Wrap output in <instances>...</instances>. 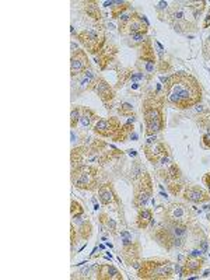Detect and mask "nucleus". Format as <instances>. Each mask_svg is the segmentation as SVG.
<instances>
[{"mask_svg":"<svg viewBox=\"0 0 210 280\" xmlns=\"http://www.w3.org/2000/svg\"><path fill=\"white\" fill-rule=\"evenodd\" d=\"M163 94L167 105L178 111H186L200 104L203 98V87L195 76L181 70L168 75L167 81L163 84Z\"/></svg>","mask_w":210,"mask_h":280,"instance_id":"obj_1","label":"nucleus"},{"mask_svg":"<svg viewBox=\"0 0 210 280\" xmlns=\"http://www.w3.org/2000/svg\"><path fill=\"white\" fill-rule=\"evenodd\" d=\"M166 105L167 101L163 91H151L146 94L142 102V114L144 119L146 136H154L166 129L167 119H166Z\"/></svg>","mask_w":210,"mask_h":280,"instance_id":"obj_2","label":"nucleus"},{"mask_svg":"<svg viewBox=\"0 0 210 280\" xmlns=\"http://www.w3.org/2000/svg\"><path fill=\"white\" fill-rule=\"evenodd\" d=\"M174 273L173 261L159 256L142 259L136 269L137 277L143 280H171L174 279Z\"/></svg>","mask_w":210,"mask_h":280,"instance_id":"obj_3","label":"nucleus"},{"mask_svg":"<svg viewBox=\"0 0 210 280\" xmlns=\"http://www.w3.org/2000/svg\"><path fill=\"white\" fill-rule=\"evenodd\" d=\"M98 165L94 164H79L72 167V184L74 188L81 191H95L98 189Z\"/></svg>","mask_w":210,"mask_h":280,"instance_id":"obj_4","label":"nucleus"},{"mask_svg":"<svg viewBox=\"0 0 210 280\" xmlns=\"http://www.w3.org/2000/svg\"><path fill=\"white\" fill-rule=\"evenodd\" d=\"M93 132L98 137L111 139L112 142H128L130 135L125 131L124 122L118 117H108L99 118L97 124L94 125Z\"/></svg>","mask_w":210,"mask_h":280,"instance_id":"obj_5","label":"nucleus"},{"mask_svg":"<svg viewBox=\"0 0 210 280\" xmlns=\"http://www.w3.org/2000/svg\"><path fill=\"white\" fill-rule=\"evenodd\" d=\"M153 44H154V39L148 37L137 48V69L144 73V80L147 81L154 77L157 72V63H159V58L155 55Z\"/></svg>","mask_w":210,"mask_h":280,"instance_id":"obj_6","label":"nucleus"},{"mask_svg":"<svg viewBox=\"0 0 210 280\" xmlns=\"http://www.w3.org/2000/svg\"><path fill=\"white\" fill-rule=\"evenodd\" d=\"M143 151H144L146 158L153 165H157V164L167 165V164L173 161V158H171V150L168 147V144L159 140L155 135L154 136H148L146 143L143 146Z\"/></svg>","mask_w":210,"mask_h":280,"instance_id":"obj_7","label":"nucleus"},{"mask_svg":"<svg viewBox=\"0 0 210 280\" xmlns=\"http://www.w3.org/2000/svg\"><path fill=\"white\" fill-rule=\"evenodd\" d=\"M153 178L148 174L147 171H144L133 185V199H132V206L139 210L142 207H146L147 203L151 200L153 196Z\"/></svg>","mask_w":210,"mask_h":280,"instance_id":"obj_8","label":"nucleus"},{"mask_svg":"<svg viewBox=\"0 0 210 280\" xmlns=\"http://www.w3.org/2000/svg\"><path fill=\"white\" fill-rule=\"evenodd\" d=\"M150 236H151V238L154 240L155 243L160 245L161 248H164L168 252L175 251V249L185 248L186 243H188L184 238H179V237L174 236L164 223L159 224L154 230L151 231Z\"/></svg>","mask_w":210,"mask_h":280,"instance_id":"obj_9","label":"nucleus"},{"mask_svg":"<svg viewBox=\"0 0 210 280\" xmlns=\"http://www.w3.org/2000/svg\"><path fill=\"white\" fill-rule=\"evenodd\" d=\"M76 39H79V42L84 46V50L93 56L97 55L108 42L104 32L98 30H83L76 32Z\"/></svg>","mask_w":210,"mask_h":280,"instance_id":"obj_10","label":"nucleus"},{"mask_svg":"<svg viewBox=\"0 0 210 280\" xmlns=\"http://www.w3.org/2000/svg\"><path fill=\"white\" fill-rule=\"evenodd\" d=\"M193 220V212L185 203L174 202L163 210V221L166 223H186Z\"/></svg>","mask_w":210,"mask_h":280,"instance_id":"obj_11","label":"nucleus"},{"mask_svg":"<svg viewBox=\"0 0 210 280\" xmlns=\"http://www.w3.org/2000/svg\"><path fill=\"white\" fill-rule=\"evenodd\" d=\"M166 17H167L168 23L173 25L174 30L181 32V34L185 32L186 30H189V28L196 27L195 23H192V21L186 19L185 7L181 6L179 3H174L173 6L168 7L167 16Z\"/></svg>","mask_w":210,"mask_h":280,"instance_id":"obj_12","label":"nucleus"},{"mask_svg":"<svg viewBox=\"0 0 210 280\" xmlns=\"http://www.w3.org/2000/svg\"><path fill=\"white\" fill-rule=\"evenodd\" d=\"M140 252H142V245L139 241H132L130 236H124L122 240V249H121V255L122 259L126 263V266H133L136 268L140 263Z\"/></svg>","mask_w":210,"mask_h":280,"instance_id":"obj_13","label":"nucleus"},{"mask_svg":"<svg viewBox=\"0 0 210 280\" xmlns=\"http://www.w3.org/2000/svg\"><path fill=\"white\" fill-rule=\"evenodd\" d=\"M93 91L98 95V98L101 100V102H102L105 108L110 111V109L112 108V102H114L115 97H117V91H115V88L112 87L111 84L105 80L102 76H97L95 83H94Z\"/></svg>","mask_w":210,"mask_h":280,"instance_id":"obj_14","label":"nucleus"},{"mask_svg":"<svg viewBox=\"0 0 210 280\" xmlns=\"http://www.w3.org/2000/svg\"><path fill=\"white\" fill-rule=\"evenodd\" d=\"M88 69H91V62L88 59L86 50L80 49V48L73 50L70 55V76H72V79H77Z\"/></svg>","mask_w":210,"mask_h":280,"instance_id":"obj_15","label":"nucleus"},{"mask_svg":"<svg viewBox=\"0 0 210 280\" xmlns=\"http://www.w3.org/2000/svg\"><path fill=\"white\" fill-rule=\"evenodd\" d=\"M118 58V46L114 42H107L104 45V48L99 50L97 55L94 56V61L97 63V66L99 70H107L110 69L112 63L117 62Z\"/></svg>","mask_w":210,"mask_h":280,"instance_id":"obj_16","label":"nucleus"},{"mask_svg":"<svg viewBox=\"0 0 210 280\" xmlns=\"http://www.w3.org/2000/svg\"><path fill=\"white\" fill-rule=\"evenodd\" d=\"M181 196L182 199L193 205H203V203L210 202V195L207 189H203L199 185H185Z\"/></svg>","mask_w":210,"mask_h":280,"instance_id":"obj_17","label":"nucleus"},{"mask_svg":"<svg viewBox=\"0 0 210 280\" xmlns=\"http://www.w3.org/2000/svg\"><path fill=\"white\" fill-rule=\"evenodd\" d=\"M98 200L101 202V205L104 206H114L119 205V196H118L115 187H114V182L112 181H107L102 182L98 187Z\"/></svg>","mask_w":210,"mask_h":280,"instance_id":"obj_18","label":"nucleus"},{"mask_svg":"<svg viewBox=\"0 0 210 280\" xmlns=\"http://www.w3.org/2000/svg\"><path fill=\"white\" fill-rule=\"evenodd\" d=\"M148 21L146 16H143L139 12L135 10L132 19H130L129 24L126 27V32L125 35H135V34H148Z\"/></svg>","mask_w":210,"mask_h":280,"instance_id":"obj_19","label":"nucleus"},{"mask_svg":"<svg viewBox=\"0 0 210 280\" xmlns=\"http://www.w3.org/2000/svg\"><path fill=\"white\" fill-rule=\"evenodd\" d=\"M204 266V258L203 256H192L188 255L185 256L184 262L181 263V268H182V274H181V279L188 277L189 274H198Z\"/></svg>","mask_w":210,"mask_h":280,"instance_id":"obj_20","label":"nucleus"},{"mask_svg":"<svg viewBox=\"0 0 210 280\" xmlns=\"http://www.w3.org/2000/svg\"><path fill=\"white\" fill-rule=\"evenodd\" d=\"M97 280H124V273L111 263H101L95 270Z\"/></svg>","mask_w":210,"mask_h":280,"instance_id":"obj_21","label":"nucleus"},{"mask_svg":"<svg viewBox=\"0 0 210 280\" xmlns=\"http://www.w3.org/2000/svg\"><path fill=\"white\" fill-rule=\"evenodd\" d=\"M154 216H153V210L148 207H142L137 210L136 214V227L139 230H147L148 227H154Z\"/></svg>","mask_w":210,"mask_h":280,"instance_id":"obj_22","label":"nucleus"},{"mask_svg":"<svg viewBox=\"0 0 210 280\" xmlns=\"http://www.w3.org/2000/svg\"><path fill=\"white\" fill-rule=\"evenodd\" d=\"M99 119L98 114L88 108V106H83L81 105V118L80 122H79V126H80L83 131H88V129H93L94 125L97 124V121Z\"/></svg>","mask_w":210,"mask_h":280,"instance_id":"obj_23","label":"nucleus"},{"mask_svg":"<svg viewBox=\"0 0 210 280\" xmlns=\"http://www.w3.org/2000/svg\"><path fill=\"white\" fill-rule=\"evenodd\" d=\"M160 177L164 181H167V184H170V182H181L182 181V171H181V168H179L177 162L171 161L166 165L164 170H161Z\"/></svg>","mask_w":210,"mask_h":280,"instance_id":"obj_24","label":"nucleus"},{"mask_svg":"<svg viewBox=\"0 0 210 280\" xmlns=\"http://www.w3.org/2000/svg\"><path fill=\"white\" fill-rule=\"evenodd\" d=\"M97 75L94 73L93 68L86 70L83 75H80L76 80L79 81V87L81 88V91H93L94 83H95Z\"/></svg>","mask_w":210,"mask_h":280,"instance_id":"obj_25","label":"nucleus"},{"mask_svg":"<svg viewBox=\"0 0 210 280\" xmlns=\"http://www.w3.org/2000/svg\"><path fill=\"white\" fill-rule=\"evenodd\" d=\"M77 233H79V238L83 241H88L91 236H93V224L88 218H84L79 223L77 227Z\"/></svg>","mask_w":210,"mask_h":280,"instance_id":"obj_26","label":"nucleus"},{"mask_svg":"<svg viewBox=\"0 0 210 280\" xmlns=\"http://www.w3.org/2000/svg\"><path fill=\"white\" fill-rule=\"evenodd\" d=\"M99 223H101V227H102V230L107 231V233H110L112 236H115L117 234V221L111 218L107 213H99Z\"/></svg>","mask_w":210,"mask_h":280,"instance_id":"obj_27","label":"nucleus"},{"mask_svg":"<svg viewBox=\"0 0 210 280\" xmlns=\"http://www.w3.org/2000/svg\"><path fill=\"white\" fill-rule=\"evenodd\" d=\"M84 213H86V210H84V207H83V205H81L79 200H70V216L73 218V223L74 221L77 224L80 223L81 220H83Z\"/></svg>","mask_w":210,"mask_h":280,"instance_id":"obj_28","label":"nucleus"},{"mask_svg":"<svg viewBox=\"0 0 210 280\" xmlns=\"http://www.w3.org/2000/svg\"><path fill=\"white\" fill-rule=\"evenodd\" d=\"M129 9H132L130 2H114V6L111 7V17L114 20H118Z\"/></svg>","mask_w":210,"mask_h":280,"instance_id":"obj_29","label":"nucleus"},{"mask_svg":"<svg viewBox=\"0 0 210 280\" xmlns=\"http://www.w3.org/2000/svg\"><path fill=\"white\" fill-rule=\"evenodd\" d=\"M195 124L204 132L210 131V109H203L202 112H198V115L195 117Z\"/></svg>","mask_w":210,"mask_h":280,"instance_id":"obj_30","label":"nucleus"},{"mask_svg":"<svg viewBox=\"0 0 210 280\" xmlns=\"http://www.w3.org/2000/svg\"><path fill=\"white\" fill-rule=\"evenodd\" d=\"M133 13H135V9L132 7L129 10H126V12L118 19V31L121 35H125V32H126V27L129 24L130 19H132V16H133Z\"/></svg>","mask_w":210,"mask_h":280,"instance_id":"obj_31","label":"nucleus"},{"mask_svg":"<svg viewBox=\"0 0 210 280\" xmlns=\"http://www.w3.org/2000/svg\"><path fill=\"white\" fill-rule=\"evenodd\" d=\"M84 5H86V6H84V10H86L87 16H88V17H91L93 20H95V21H101L102 14H101V12H99L98 6H95V5H97V2H86Z\"/></svg>","mask_w":210,"mask_h":280,"instance_id":"obj_32","label":"nucleus"},{"mask_svg":"<svg viewBox=\"0 0 210 280\" xmlns=\"http://www.w3.org/2000/svg\"><path fill=\"white\" fill-rule=\"evenodd\" d=\"M118 114L121 115V117H125V118H136V115H135V108L133 105L128 102V101H122L121 102V105L118 108Z\"/></svg>","mask_w":210,"mask_h":280,"instance_id":"obj_33","label":"nucleus"},{"mask_svg":"<svg viewBox=\"0 0 210 280\" xmlns=\"http://www.w3.org/2000/svg\"><path fill=\"white\" fill-rule=\"evenodd\" d=\"M189 10L192 12V17L193 20H198L199 17H202L204 9H206V2H196V3H186Z\"/></svg>","mask_w":210,"mask_h":280,"instance_id":"obj_34","label":"nucleus"},{"mask_svg":"<svg viewBox=\"0 0 210 280\" xmlns=\"http://www.w3.org/2000/svg\"><path fill=\"white\" fill-rule=\"evenodd\" d=\"M81 118V105H73L70 109V128L76 129Z\"/></svg>","mask_w":210,"mask_h":280,"instance_id":"obj_35","label":"nucleus"},{"mask_svg":"<svg viewBox=\"0 0 210 280\" xmlns=\"http://www.w3.org/2000/svg\"><path fill=\"white\" fill-rule=\"evenodd\" d=\"M147 38V34H135V35H129V39L132 41V42H129V45L130 46H133V48H139Z\"/></svg>","mask_w":210,"mask_h":280,"instance_id":"obj_36","label":"nucleus"},{"mask_svg":"<svg viewBox=\"0 0 210 280\" xmlns=\"http://www.w3.org/2000/svg\"><path fill=\"white\" fill-rule=\"evenodd\" d=\"M185 185H182L181 182H170L167 184V188L170 192L173 193L174 196H177V195H181L182 193V189H184Z\"/></svg>","mask_w":210,"mask_h":280,"instance_id":"obj_37","label":"nucleus"},{"mask_svg":"<svg viewBox=\"0 0 210 280\" xmlns=\"http://www.w3.org/2000/svg\"><path fill=\"white\" fill-rule=\"evenodd\" d=\"M168 2H164V0H161V2H159L157 5L154 6L155 12H157V14H159V17L160 19H163V17H166V13H167L168 10Z\"/></svg>","mask_w":210,"mask_h":280,"instance_id":"obj_38","label":"nucleus"},{"mask_svg":"<svg viewBox=\"0 0 210 280\" xmlns=\"http://www.w3.org/2000/svg\"><path fill=\"white\" fill-rule=\"evenodd\" d=\"M77 238H79V233L74 229V223L70 224V245L72 248H74V244L77 243Z\"/></svg>","mask_w":210,"mask_h":280,"instance_id":"obj_39","label":"nucleus"},{"mask_svg":"<svg viewBox=\"0 0 210 280\" xmlns=\"http://www.w3.org/2000/svg\"><path fill=\"white\" fill-rule=\"evenodd\" d=\"M200 143H202V147L206 150H210V131L204 132L202 137H200Z\"/></svg>","mask_w":210,"mask_h":280,"instance_id":"obj_40","label":"nucleus"},{"mask_svg":"<svg viewBox=\"0 0 210 280\" xmlns=\"http://www.w3.org/2000/svg\"><path fill=\"white\" fill-rule=\"evenodd\" d=\"M203 56L206 59H210V35L206 38L203 44Z\"/></svg>","mask_w":210,"mask_h":280,"instance_id":"obj_41","label":"nucleus"},{"mask_svg":"<svg viewBox=\"0 0 210 280\" xmlns=\"http://www.w3.org/2000/svg\"><path fill=\"white\" fill-rule=\"evenodd\" d=\"M202 181H203V185H206V189H207V192H209L210 195V171L209 173H206V174H203Z\"/></svg>","mask_w":210,"mask_h":280,"instance_id":"obj_42","label":"nucleus"},{"mask_svg":"<svg viewBox=\"0 0 210 280\" xmlns=\"http://www.w3.org/2000/svg\"><path fill=\"white\" fill-rule=\"evenodd\" d=\"M210 27V9H207L206 16L203 17V23H202V28H209Z\"/></svg>","mask_w":210,"mask_h":280,"instance_id":"obj_43","label":"nucleus"},{"mask_svg":"<svg viewBox=\"0 0 210 280\" xmlns=\"http://www.w3.org/2000/svg\"><path fill=\"white\" fill-rule=\"evenodd\" d=\"M203 254L204 252L200 248H193L191 252H189V255L192 256H203Z\"/></svg>","mask_w":210,"mask_h":280,"instance_id":"obj_44","label":"nucleus"},{"mask_svg":"<svg viewBox=\"0 0 210 280\" xmlns=\"http://www.w3.org/2000/svg\"><path fill=\"white\" fill-rule=\"evenodd\" d=\"M207 276H210V269H207V270H204L203 277H207Z\"/></svg>","mask_w":210,"mask_h":280,"instance_id":"obj_45","label":"nucleus"}]
</instances>
